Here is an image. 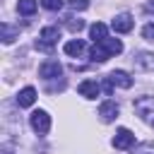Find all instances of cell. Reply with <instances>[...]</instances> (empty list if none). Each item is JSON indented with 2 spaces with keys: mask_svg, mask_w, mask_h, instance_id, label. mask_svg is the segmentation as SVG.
<instances>
[{
  "mask_svg": "<svg viewBox=\"0 0 154 154\" xmlns=\"http://www.w3.org/2000/svg\"><path fill=\"white\" fill-rule=\"evenodd\" d=\"M152 7H154V0H152Z\"/></svg>",
  "mask_w": 154,
  "mask_h": 154,
  "instance_id": "cell-21",
  "label": "cell"
},
{
  "mask_svg": "<svg viewBox=\"0 0 154 154\" xmlns=\"http://www.w3.org/2000/svg\"><path fill=\"white\" fill-rule=\"evenodd\" d=\"M120 51H123V43H120L118 38H103V41L94 43L91 58L99 60V63H103V60H108L111 55H116V53H120Z\"/></svg>",
  "mask_w": 154,
  "mask_h": 154,
  "instance_id": "cell-1",
  "label": "cell"
},
{
  "mask_svg": "<svg viewBox=\"0 0 154 154\" xmlns=\"http://www.w3.org/2000/svg\"><path fill=\"white\" fill-rule=\"evenodd\" d=\"M132 154H154V142H142L132 149Z\"/></svg>",
  "mask_w": 154,
  "mask_h": 154,
  "instance_id": "cell-16",
  "label": "cell"
},
{
  "mask_svg": "<svg viewBox=\"0 0 154 154\" xmlns=\"http://www.w3.org/2000/svg\"><path fill=\"white\" fill-rule=\"evenodd\" d=\"M89 34H91V41H94V43H99V41H103V38H108V29H106V24H101V22H96V24H91V29H89Z\"/></svg>",
  "mask_w": 154,
  "mask_h": 154,
  "instance_id": "cell-13",
  "label": "cell"
},
{
  "mask_svg": "<svg viewBox=\"0 0 154 154\" xmlns=\"http://www.w3.org/2000/svg\"><path fill=\"white\" fill-rule=\"evenodd\" d=\"M58 38H60L58 26H43L41 34H38V41H36V48H41V51H51V48L58 43Z\"/></svg>",
  "mask_w": 154,
  "mask_h": 154,
  "instance_id": "cell-2",
  "label": "cell"
},
{
  "mask_svg": "<svg viewBox=\"0 0 154 154\" xmlns=\"http://www.w3.org/2000/svg\"><path fill=\"white\" fill-rule=\"evenodd\" d=\"M132 142H135V135L128 128H120L116 132V137H113V147L116 149H128V147H132Z\"/></svg>",
  "mask_w": 154,
  "mask_h": 154,
  "instance_id": "cell-8",
  "label": "cell"
},
{
  "mask_svg": "<svg viewBox=\"0 0 154 154\" xmlns=\"http://www.w3.org/2000/svg\"><path fill=\"white\" fill-rule=\"evenodd\" d=\"M38 75H41L43 79H55V77L63 75V65H60L58 60H48V63H43V65L38 67Z\"/></svg>",
  "mask_w": 154,
  "mask_h": 154,
  "instance_id": "cell-6",
  "label": "cell"
},
{
  "mask_svg": "<svg viewBox=\"0 0 154 154\" xmlns=\"http://www.w3.org/2000/svg\"><path fill=\"white\" fill-rule=\"evenodd\" d=\"M142 36H144L147 41H154V24H147V26L142 29Z\"/></svg>",
  "mask_w": 154,
  "mask_h": 154,
  "instance_id": "cell-20",
  "label": "cell"
},
{
  "mask_svg": "<svg viewBox=\"0 0 154 154\" xmlns=\"http://www.w3.org/2000/svg\"><path fill=\"white\" fill-rule=\"evenodd\" d=\"M34 101H36V89H34V87H24V89L17 94V103H19L22 108L31 106Z\"/></svg>",
  "mask_w": 154,
  "mask_h": 154,
  "instance_id": "cell-12",
  "label": "cell"
},
{
  "mask_svg": "<svg viewBox=\"0 0 154 154\" xmlns=\"http://www.w3.org/2000/svg\"><path fill=\"white\" fill-rule=\"evenodd\" d=\"M67 5H70L72 10H87V7H89V0H70Z\"/></svg>",
  "mask_w": 154,
  "mask_h": 154,
  "instance_id": "cell-19",
  "label": "cell"
},
{
  "mask_svg": "<svg viewBox=\"0 0 154 154\" xmlns=\"http://www.w3.org/2000/svg\"><path fill=\"white\" fill-rule=\"evenodd\" d=\"M108 84H111V87L130 89V87H132V77H130L128 72H123V70H113V72L108 75Z\"/></svg>",
  "mask_w": 154,
  "mask_h": 154,
  "instance_id": "cell-7",
  "label": "cell"
},
{
  "mask_svg": "<svg viewBox=\"0 0 154 154\" xmlns=\"http://www.w3.org/2000/svg\"><path fill=\"white\" fill-rule=\"evenodd\" d=\"M41 5H43L46 10H51V12H58V10L63 7V0H41Z\"/></svg>",
  "mask_w": 154,
  "mask_h": 154,
  "instance_id": "cell-18",
  "label": "cell"
},
{
  "mask_svg": "<svg viewBox=\"0 0 154 154\" xmlns=\"http://www.w3.org/2000/svg\"><path fill=\"white\" fill-rule=\"evenodd\" d=\"M63 51H65L67 55H72V58H79V55H84L87 43H84V41H79V38H75V41H67V43L63 46Z\"/></svg>",
  "mask_w": 154,
  "mask_h": 154,
  "instance_id": "cell-10",
  "label": "cell"
},
{
  "mask_svg": "<svg viewBox=\"0 0 154 154\" xmlns=\"http://www.w3.org/2000/svg\"><path fill=\"white\" fill-rule=\"evenodd\" d=\"M77 91H79L82 96H87V99H96V96H99V84H96L94 79H84V82H79Z\"/></svg>",
  "mask_w": 154,
  "mask_h": 154,
  "instance_id": "cell-11",
  "label": "cell"
},
{
  "mask_svg": "<svg viewBox=\"0 0 154 154\" xmlns=\"http://www.w3.org/2000/svg\"><path fill=\"white\" fill-rule=\"evenodd\" d=\"M99 116H101L103 123H111L113 118H118V103L116 101H103L99 106Z\"/></svg>",
  "mask_w": 154,
  "mask_h": 154,
  "instance_id": "cell-9",
  "label": "cell"
},
{
  "mask_svg": "<svg viewBox=\"0 0 154 154\" xmlns=\"http://www.w3.org/2000/svg\"><path fill=\"white\" fill-rule=\"evenodd\" d=\"M132 24H135V19H132L128 12H120V14H116V17H113V22H111V26H113L118 34H128V31L132 29Z\"/></svg>",
  "mask_w": 154,
  "mask_h": 154,
  "instance_id": "cell-5",
  "label": "cell"
},
{
  "mask_svg": "<svg viewBox=\"0 0 154 154\" xmlns=\"http://www.w3.org/2000/svg\"><path fill=\"white\" fill-rule=\"evenodd\" d=\"M0 29H2V41H5V43H12V41H14V36L19 34V29H12L7 22H2V26H0Z\"/></svg>",
  "mask_w": 154,
  "mask_h": 154,
  "instance_id": "cell-15",
  "label": "cell"
},
{
  "mask_svg": "<svg viewBox=\"0 0 154 154\" xmlns=\"http://www.w3.org/2000/svg\"><path fill=\"white\" fill-rule=\"evenodd\" d=\"M29 123H31V128H34L38 135H46V132L51 130V116H48L46 111H34L31 118H29Z\"/></svg>",
  "mask_w": 154,
  "mask_h": 154,
  "instance_id": "cell-4",
  "label": "cell"
},
{
  "mask_svg": "<svg viewBox=\"0 0 154 154\" xmlns=\"http://www.w3.org/2000/svg\"><path fill=\"white\" fill-rule=\"evenodd\" d=\"M135 111H137V116L142 120L154 125V96H140L135 101Z\"/></svg>",
  "mask_w": 154,
  "mask_h": 154,
  "instance_id": "cell-3",
  "label": "cell"
},
{
  "mask_svg": "<svg viewBox=\"0 0 154 154\" xmlns=\"http://www.w3.org/2000/svg\"><path fill=\"white\" fill-rule=\"evenodd\" d=\"M65 26H67L70 31H79V29L84 26V22H82V19H75V17H65Z\"/></svg>",
  "mask_w": 154,
  "mask_h": 154,
  "instance_id": "cell-17",
  "label": "cell"
},
{
  "mask_svg": "<svg viewBox=\"0 0 154 154\" xmlns=\"http://www.w3.org/2000/svg\"><path fill=\"white\" fill-rule=\"evenodd\" d=\"M17 10H19V14H34L36 12V0H19L17 2Z\"/></svg>",
  "mask_w": 154,
  "mask_h": 154,
  "instance_id": "cell-14",
  "label": "cell"
}]
</instances>
